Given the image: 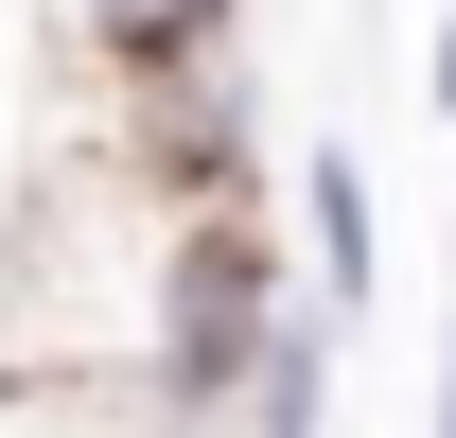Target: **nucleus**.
<instances>
[{
	"instance_id": "obj_3",
	"label": "nucleus",
	"mask_w": 456,
	"mask_h": 438,
	"mask_svg": "<svg viewBox=\"0 0 456 438\" xmlns=\"http://www.w3.org/2000/svg\"><path fill=\"white\" fill-rule=\"evenodd\" d=\"M298 211H316V298L351 316V298H369V175L316 158V175H298Z\"/></svg>"
},
{
	"instance_id": "obj_5",
	"label": "nucleus",
	"mask_w": 456,
	"mask_h": 438,
	"mask_svg": "<svg viewBox=\"0 0 456 438\" xmlns=\"http://www.w3.org/2000/svg\"><path fill=\"white\" fill-rule=\"evenodd\" d=\"M439 438H456V351H439Z\"/></svg>"
},
{
	"instance_id": "obj_1",
	"label": "nucleus",
	"mask_w": 456,
	"mask_h": 438,
	"mask_svg": "<svg viewBox=\"0 0 456 438\" xmlns=\"http://www.w3.org/2000/svg\"><path fill=\"white\" fill-rule=\"evenodd\" d=\"M70 36L106 53V88H159V70H193V53L246 36V0H70Z\"/></svg>"
},
{
	"instance_id": "obj_4",
	"label": "nucleus",
	"mask_w": 456,
	"mask_h": 438,
	"mask_svg": "<svg viewBox=\"0 0 456 438\" xmlns=\"http://www.w3.org/2000/svg\"><path fill=\"white\" fill-rule=\"evenodd\" d=\"M439 106H456V18H439Z\"/></svg>"
},
{
	"instance_id": "obj_2",
	"label": "nucleus",
	"mask_w": 456,
	"mask_h": 438,
	"mask_svg": "<svg viewBox=\"0 0 456 438\" xmlns=\"http://www.w3.org/2000/svg\"><path fill=\"white\" fill-rule=\"evenodd\" d=\"M0 438H211V421H175L141 385H18L0 369Z\"/></svg>"
}]
</instances>
